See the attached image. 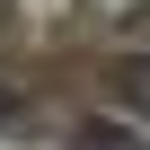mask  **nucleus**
I'll return each mask as SVG.
<instances>
[{"label":"nucleus","mask_w":150,"mask_h":150,"mask_svg":"<svg viewBox=\"0 0 150 150\" xmlns=\"http://www.w3.org/2000/svg\"><path fill=\"white\" fill-rule=\"evenodd\" d=\"M18 124H27V88H18V80H0V132H18Z\"/></svg>","instance_id":"3"},{"label":"nucleus","mask_w":150,"mask_h":150,"mask_svg":"<svg viewBox=\"0 0 150 150\" xmlns=\"http://www.w3.org/2000/svg\"><path fill=\"white\" fill-rule=\"evenodd\" d=\"M115 88H124V106H141V115H150V53H132V62L115 71Z\"/></svg>","instance_id":"1"},{"label":"nucleus","mask_w":150,"mask_h":150,"mask_svg":"<svg viewBox=\"0 0 150 150\" xmlns=\"http://www.w3.org/2000/svg\"><path fill=\"white\" fill-rule=\"evenodd\" d=\"M80 150H141V132H124V124H80Z\"/></svg>","instance_id":"2"}]
</instances>
